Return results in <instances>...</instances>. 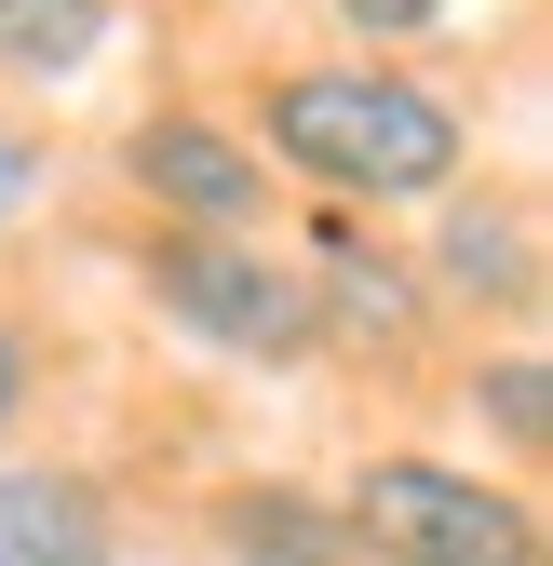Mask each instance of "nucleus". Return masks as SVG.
<instances>
[{"mask_svg":"<svg viewBox=\"0 0 553 566\" xmlns=\"http://www.w3.org/2000/svg\"><path fill=\"white\" fill-rule=\"evenodd\" d=\"M122 189L149 202V230H270V202H284L230 108H149L122 135Z\"/></svg>","mask_w":553,"mask_h":566,"instance_id":"20e7f679","label":"nucleus"},{"mask_svg":"<svg viewBox=\"0 0 553 566\" xmlns=\"http://www.w3.org/2000/svg\"><path fill=\"white\" fill-rule=\"evenodd\" d=\"M41 378H54V365H41V337H28V311H0V446L28 432V405H41Z\"/></svg>","mask_w":553,"mask_h":566,"instance_id":"f8f14e48","label":"nucleus"},{"mask_svg":"<svg viewBox=\"0 0 553 566\" xmlns=\"http://www.w3.org/2000/svg\"><path fill=\"white\" fill-rule=\"evenodd\" d=\"M298 270H311V324H324V350H352V365H405V350L432 337V283H419V256H405L378 217H311V243H298Z\"/></svg>","mask_w":553,"mask_h":566,"instance_id":"39448f33","label":"nucleus"},{"mask_svg":"<svg viewBox=\"0 0 553 566\" xmlns=\"http://www.w3.org/2000/svg\"><path fill=\"white\" fill-rule=\"evenodd\" d=\"M459 405H472V432H500V472L513 485L553 459V365H540V350H487V365L459 378Z\"/></svg>","mask_w":553,"mask_h":566,"instance_id":"9d476101","label":"nucleus"},{"mask_svg":"<svg viewBox=\"0 0 553 566\" xmlns=\"http://www.w3.org/2000/svg\"><path fill=\"white\" fill-rule=\"evenodd\" d=\"M122 41V0H0V82L14 95H82Z\"/></svg>","mask_w":553,"mask_h":566,"instance_id":"1a4fd4ad","label":"nucleus"},{"mask_svg":"<svg viewBox=\"0 0 553 566\" xmlns=\"http://www.w3.org/2000/svg\"><path fill=\"white\" fill-rule=\"evenodd\" d=\"M41 202H54V135L28 108H0V230H28Z\"/></svg>","mask_w":553,"mask_h":566,"instance_id":"9b49d317","label":"nucleus"},{"mask_svg":"<svg viewBox=\"0 0 553 566\" xmlns=\"http://www.w3.org/2000/svg\"><path fill=\"white\" fill-rule=\"evenodd\" d=\"M324 14L352 28V41H378V54H392V41H432V28H446V0H324Z\"/></svg>","mask_w":553,"mask_h":566,"instance_id":"ddd939ff","label":"nucleus"},{"mask_svg":"<svg viewBox=\"0 0 553 566\" xmlns=\"http://www.w3.org/2000/svg\"><path fill=\"white\" fill-rule=\"evenodd\" d=\"M135 297H149L163 337L217 350V365H257V378L324 365L311 270H298V243H270V230H149V243H135Z\"/></svg>","mask_w":553,"mask_h":566,"instance_id":"f03ea898","label":"nucleus"},{"mask_svg":"<svg viewBox=\"0 0 553 566\" xmlns=\"http://www.w3.org/2000/svg\"><path fill=\"white\" fill-rule=\"evenodd\" d=\"M202 553L217 566H352V526H337V485L230 472L217 500H202Z\"/></svg>","mask_w":553,"mask_h":566,"instance_id":"6e6552de","label":"nucleus"},{"mask_svg":"<svg viewBox=\"0 0 553 566\" xmlns=\"http://www.w3.org/2000/svg\"><path fill=\"white\" fill-rule=\"evenodd\" d=\"M243 149L270 163V189H311L337 217H432L446 189H472V108L392 54H311L257 67Z\"/></svg>","mask_w":553,"mask_h":566,"instance_id":"f257e3e1","label":"nucleus"},{"mask_svg":"<svg viewBox=\"0 0 553 566\" xmlns=\"http://www.w3.org/2000/svg\"><path fill=\"white\" fill-rule=\"evenodd\" d=\"M419 283H432V297H459V311L526 324V311H540V217H526V202H487V189H446V202H432Z\"/></svg>","mask_w":553,"mask_h":566,"instance_id":"0eeeda50","label":"nucleus"},{"mask_svg":"<svg viewBox=\"0 0 553 566\" xmlns=\"http://www.w3.org/2000/svg\"><path fill=\"white\" fill-rule=\"evenodd\" d=\"M0 566H135L108 472H82V459H0Z\"/></svg>","mask_w":553,"mask_h":566,"instance_id":"423d86ee","label":"nucleus"},{"mask_svg":"<svg viewBox=\"0 0 553 566\" xmlns=\"http://www.w3.org/2000/svg\"><path fill=\"white\" fill-rule=\"evenodd\" d=\"M337 526H352V566H540V500L432 446H378L337 485Z\"/></svg>","mask_w":553,"mask_h":566,"instance_id":"7ed1b4c3","label":"nucleus"}]
</instances>
